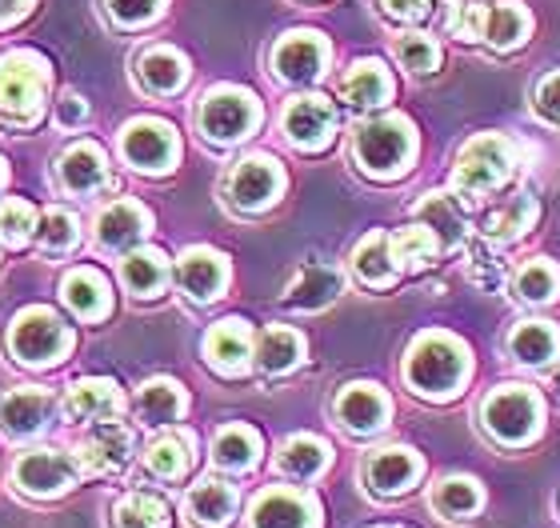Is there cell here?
I'll return each instance as SVG.
<instances>
[{
    "label": "cell",
    "mask_w": 560,
    "mask_h": 528,
    "mask_svg": "<svg viewBox=\"0 0 560 528\" xmlns=\"http://www.w3.org/2000/svg\"><path fill=\"white\" fill-rule=\"evenodd\" d=\"M472 373V352L453 332H420L405 352V385L424 400H453Z\"/></svg>",
    "instance_id": "cell-1"
},
{
    "label": "cell",
    "mask_w": 560,
    "mask_h": 528,
    "mask_svg": "<svg viewBox=\"0 0 560 528\" xmlns=\"http://www.w3.org/2000/svg\"><path fill=\"white\" fill-rule=\"evenodd\" d=\"M352 156L373 180H397L412 168L417 129L409 117H376L352 132Z\"/></svg>",
    "instance_id": "cell-2"
},
{
    "label": "cell",
    "mask_w": 560,
    "mask_h": 528,
    "mask_svg": "<svg viewBox=\"0 0 560 528\" xmlns=\"http://www.w3.org/2000/svg\"><path fill=\"white\" fill-rule=\"evenodd\" d=\"M480 424L497 445L525 448L545 429V400L528 385H501L480 400Z\"/></svg>",
    "instance_id": "cell-3"
},
{
    "label": "cell",
    "mask_w": 560,
    "mask_h": 528,
    "mask_svg": "<svg viewBox=\"0 0 560 528\" xmlns=\"http://www.w3.org/2000/svg\"><path fill=\"white\" fill-rule=\"evenodd\" d=\"M516 168V149L509 137L501 132H480L472 141L456 153V165H453V188L460 192L465 200H480L497 192V188L513 176Z\"/></svg>",
    "instance_id": "cell-4"
},
{
    "label": "cell",
    "mask_w": 560,
    "mask_h": 528,
    "mask_svg": "<svg viewBox=\"0 0 560 528\" xmlns=\"http://www.w3.org/2000/svg\"><path fill=\"white\" fill-rule=\"evenodd\" d=\"M48 64L36 52H9L0 57V117L9 125H33L45 108Z\"/></svg>",
    "instance_id": "cell-5"
},
{
    "label": "cell",
    "mask_w": 560,
    "mask_h": 528,
    "mask_svg": "<svg viewBox=\"0 0 560 528\" xmlns=\"http://www.w3.org/2000/svg\"><path fill=\"white\" fill-rule=\"evenodd\" d=\"M197 120H200V132H205L212 144H233V141H245L248 132L257 129L260 105L248 89L221 84V89L205 93Z\"/></svg>",
    "instance_id": "cell-6"
},
{
    "label": "cell",
    "mask_w": 560,
    "mask_h": 528,
    "mask_svg": "<svg viewBox=\"0 0 560 528\" xmlns=\"http://www.w3.org/2000/svg\"><path fill=\"white\" fill-rule=\"evenodd\" d=\"M9 349L24 364H57L72 349V332L52 308H24L21 317L12 320Z\"/></svg>",
    "instance_id": "cell-7"
},
{
    "label": "cell",
    "mask_w": 560,
    "mask_h": 528,
    "mask_svg": "<svg viewBox=\"0 0 560 528\" xmlns=\"http://www.w3.org/2000/svg\"><path fill=\"white\" fill-rule=\"evenodd\" d=\"M120 156L129 161L137 173L161 176L180 161V141L168 120L137 117L120 129Z\"/></svg>",
    "instance_id": "cell-8"
},
{
    "label": "cell",
    "mask_w": 560,
    "mask_h": 528,
    "mask_svg": "<svg viewBox=\"0 0 560 528\" xmlns=\"http://www.w3.org/2000/svg\"><path fill=\"white\" fill-rule=\"evenodd\" d=\"M280 129L289 137L292 149H301V153H320L332 144L337 137V108L328 96H296L284 105V117H280Z\"/></svg>",
    "instance_id": "cell-9"
},
{
    "label": "cell",
    "mask_w": 560,
    "mask_h": 528,
    "mask_svg": "<svg viewBox=\"0 0 560 528\" xmlns=\"http://www.w3.org/2000/svg\"><path fill=\"white\" fill-rule=\"evenodd\" d=\"M77 472L81 465L65 448H28L12 469V481L28 496H60L77 484Z\"/></svg>",
    "instance_id": "cell-10"
},
{
    "label": "cell",
    "mask_w": 560,
    "mask_h": 528,
    "mask_svg": "<svg viewBox=\"0 0 560 528\" xmlns=\"http://www.w3.org/2000/svg\"><path fill=\"white\" fill-rule=\"evenodd\" d=\"M137 453V436H132L129 424L120 421H101L93 424L84 441L77 445V465L93 477H108V472H120Z\"/></svg>",
    "instance_id": "cell-11"
},
{
    "label": "cell",
    "mask_w": 560,
    "mask_h": 528,
    "mask_svg": "<svg viewBox=\"0 0 560 528\" xmlns=\"http://www.w3.org/2000/svg\"><path fill=\"white\" fill-rule=\"evenodd\" d=\"M328 64V40L313 28H296L284 33L280 45L272 48V69L280 81L289 84H313Z\"/></svg>",
    "instance_id": "cell-12"
},
{
    "label": "cell",
    "mask_w": 560,
    "mask_h": 528,
    "mask_svg": "<svg viewBox=\"0 0 560 528\" xmlns=\"http://www.w3.org/2000/svg\"><path fill=\"white\" fill-rule=\"evenodd\" d=\"M253 528H320V505L301 489H265L248 508Z\"/></svg>",
    "instance_id": "cell-13"
},
{
    "label": "cell",
    "mask_w": 560,
    "mask_h": 528,
    "mask_svg": "<svg viewBox=\"0 0 560 528\" xmlns=\"http://www.w3.org/2000/svg\"><path fill=\"white\" fill-rule=\"evenodd\" d=\"M284 192V173L272 156H245L241 165L229 173V197L236 209L260 212L277 204V197Z\"/></svg>",
    "instance_id": "cell-14"
},
{
    "label": "cell",
    "mask_w": 560,
    "mask_h": 528,
    "mask_svg": "<svg viewBox=\"0 0 560 528\" xmlns=\"http://www.w3.org/2000/svg\"><path fill=\"white\" fill-rule=\"evenodd\" d=\"M420 472H424V460H420L409 445H385L364 460V484H369L376 496L409 493L412 484L420 481Z\"/></svg>",
    "instance_id": "cell-15"
},
{
    "label": "cell",
    "mask_w": 560,
    "mask_h": 528,
    "mask_svg": "<svg viewBox=\"0 0 560 528\" xmlns=\"http://www.w3.org/2000/svg\"><path fill=\"white\" fill-rule=\"evenodd\" d=\"M176 284H180V293L188 301H200V305H209L217 296L224 293V284H229V260L217 253V248H185L180 260H176Z\"/></svg>",
    "instance_id": "cell-16"
},
{
    "label": "cell",
    "mask_w": 560,
    "mask_h": 528,
    "mask_svg": "<svg viewBox=\"0 0 560 528\" xmlns=\"http://www.w3.org/2000/svg\"><path fill=\"white\" fill-rule=\"evenodd\" d=\"M337 421L349 429V433L357 436H373L381 433L388 424V412H393V404H388L385 388L369 385V380H357V385H345L337 397Z\"/></svg>",
    "instance_id": "cell-17"
},
{
    "label": "cell",
    "mask_w": 560,
    "mask_h": 528,
    "mask_svg": "<svg viewBox=\"0 0 560 528\" xmlns=\"http://www.w3.org/2000/svg\"><path fill=\"white\" fill-rule=\"evenodd\" d=\"M205 361L217 368L221 376H241L253 361V329L248 320L229 317L221 325H212L205 337Z\"/></svg>",
    "instance_id": "cell-18"
},
{
    "label": "cell",
    "mask_w": 560,
    "mask_h": 528,
    "mask_svg": "<svg viewBox=\"0 0 560 528\" xmlns=\"http://www.w3.org/2000/svg\"><path fill=\"white\" fill-rule=\"evenodd\" d=\"M57 412V400L45 388H16L9 397H0V433L4 436H36L48 429Z\"/></svg>",
    "instance_id": "cell-19"
},
{
    "label": "cell",
    "mask_w": 560,
    "mask_h": 528,
    "mask_svg": "<svg viewBox=\"0 0 560 528\" xmlns=\"http://www.w3.org/2000/svg\"><path fill=\"white\" fill-rule=\"evenodd\" d=\"M57 176H60V185L69 188V192H77V197H93L96 188L108 185L105 149H101V144H93V141L69 144V149L60 153V161H57Z\"/></svg>",
    "instance_id": "cell-20"
},
{
    "label": "cell",
    "mask_w": 560,
    "mask_h": 528,
    "mask_svg": "<svg viewBox=\"0 0 560 528\" xmlns=\"http://www.w3.org/2000/svg\"><path fill=\"white\" fill-rule=\"evenodd\" d=\"M149 228H152V212L144 204H137V200H113L96 216V240H101V248H113V253H125L137 240H144Z\"/></svg>",
    "instance_id": "cell-21"
},
{
    "label": "cell",
    "mask_w": 560,
    "mask_h": 528,
    "mask_svg": "<svg viewBox=\"0 0 560 528\" xmlns=\"http://www.w3.org/2000/svg\"><path fill=\"white\" fill-rule=\"evenodd\" d=\"M65 412H69V421H81V424L113 421L120 412L117 380H108V376H84V380L69 385V392H65Z\"/></svg>",
    "instance_id": "cell-22"
},
{
    "label": "cell",
    "mask_w": 560,
    "mask_h": 528,
    "mask_svg": "<svg viewBox=\"0 0 560 528\" xmlns=\"http://www.w3.org/2000/svg\"><path fill=\"white\" fill-rule=\"evenodd\" d=\"M340 101L357 113H369V108H381L393 101V77L381 60H357L345 81H340Z\"/></svg>",
    "instance_id": "cell-23"
},
{
    "label": "cell",
    "mask_w": 560,
    "mask_h": 528,
    "mask_svg": "<svg viewBox=\"0 0 560 528\" xmlns=\"http://www.w3.org/2000/svg\"><path fill=\"white\" fill-rule=\"evenodd\" d=\"M236 505H241L236 489L229 481H217V477H205V481L192 484V489H188V501H185L188 517H192V525H200V528L233 525Z\"/></svg>",
    "instance_id": "cell-24"
},
{
    "label": "cell",
    "mask_w": 560,
    "mask_h": 528,
    "mask_svg": "<svg viewBox=\"0 0 560 528\" xmlns=\"http://www.w3.org/2000/svg\"><path fill=\"white\" fill-rule=\"evenodd\" d=\"M528 33H533V16L525 12L521 0H497V4H485V24H480V40L497 52H509V48L525 45Z\"/></svg>",
    "instance_id": "cell-25"
},
{
    "label": "cell",
    "mask_w": 560,
    "mask_h": 528,
    "mask_svg": "<svg viewBox=\"0 0 560 528\" xmlns=\"http://www.w3.org/2000/svg\"><path fill=\"white\" fill-rule=\"evenodd\" d=\"M60 301H65L81 320H101V317H108V308H113L108 281L96 269H72L69 277L60 281Z\"/></svg>",
    "instance_id": "cell-26"
},
{
    "label": "cell",
    "mask_w": 560,
    "mask_h": 528,
    "mask_svg": "<svg viewBox=\"0 0 560 528\" xmlns=\"http://www.w3.org/2000/svg\"><path fill=\"white\" fill-rule=\"evenodd\" d=\"M340 289H345V281H340V272L332 265H304L296 272V281L289 284V293H284V305L301 308V313H316V308L332 305Z\"/></svg>",
    "instance_id": "cell-27"
},
{
    "label": "cell",
    "mask_w": 560,
    "mask_h": 528,
    "mask_svg": "<svg viewBox=\"0 0 560 528\" xmlns=\"http://www.w3.org/2000/svg\"><path fill=\"white\" fill-rule=\"evenodd\" d=\"M509 352H513L516 364L525 368H545L560 356V332L552 320H521L513 332H509Z\"/></svg>",
    "instance_id": "cell-28"
},
{
    "label": "cell",
    "mask_w": 560,
    "mask_h": 528,
    "mask_svg": "<svg viewBox=\"0 0 560 528\" xmlns=\"http://www.w3.org/2000/svg\"><path fill=\"white\" fill-rule=\"evenodd\" d=\"M328 460H332V448L320 441V436H289L277 453V469L280 477H289V481H316L320 472L328 469Z\"/></svg>",
    "instance_id": "cell-29"
},
{
    "label": "cell",
    "mask_w": 560,
    "mask_h": 528,
    "mask_svg": "<svg viewBox=\"0 0 560 528\" xmlns=\"http://www.w3.org/2000/svg\"><path fill=\"white\" fill-rule=\"evenodd\" d=\"M352 272L357 281L369 284V289H388L397 281L400 269L393 260V236L388 233H369L361 245L352 248Z\"/></svg>",
    "instance_id": "cell-30"
},
{
    "label": "cell",
    "mask_w": 560,
    "mask_h": 528,
    "mask_svg": "<svg viewBox=\"0 0 560 528\" xmlns=\"http://www.w3.org/2000/svg\"><path fill=\"white\" fill-rule=\"evenodd\" d=\"M253 361H257L260 373H269V376L292 373V368L304 361V337L296 329H284V325H269V329L257 337Z\"/></svg>",
    "instance_id": "cell-31"
},
{
    "label": "cell",
    "mask_w": 560,
    "mask_h": 528,
    "mask_svg": "<svg viewBox=\"0 0 560 528\" xmlns=\"http://www.w3.org/2000/svg\"><path fill=\"white\" fill-rule=\"evenodd\" d=\"M537 216H540L537 200L528 197V192H516L509 204H501L497 212L485 216L480 233H485V240H492V245H513V240H521L525 233H533Z\"/></svg>",
    "instance_id": "cell-32"
},
{
    "label": "cell",
    "mask_w": 560,
    "mask_h": 528,
    "mask_svg": "<svg viewBox=\"0 0 560 528\" xmlns=\"http://www.w3.org/2000/svg\"><path fill=\"white\" fill-rule=\"evenodd\" d=\"M120 281H125V289L132 296L152 301L168 284V257H164L161 248H137V253L120 260Z\"/></svg>",
    "instance_id": "cell-33"
},
{
    "label": "cell",
    "mask_w": 560,
    "mask_h": 528,
    "mask_svg": "<svg viewBox=\"0 0 560 528\" xmlns=\"http://www.w3.org/2000/svg\"><path fill=\"white\" fill-rule=\"evenodd\" d=\"M188 409L185 388L168 380V376H152L149 385H140L137 392V416L144 424H173L180 421Z\"/></svg>",
    "instance_id": "cell-34"
},
{
    "label": "cell",
    "mask_w": 560,
    "mask_h": 528,
    "mask_svg": "<svg viewBox=\"0 0 560 528\" xmlns=\"http://www.w3.org/2000/svg\"><path fill=\"white\" fill-rule=\"evenodd\" d=\"M260 460V433L248 424H224L212 441V465L224 472H248Z\"/></svg>",
    "instance_id": "cell-35"
},
{
    "label": "cell",
    "mask_w": 560,
    "mask_h": 528,
    "mask_svg": "<svg viewBox=\"0 0 560 528\" xmlns=\"http://www.w3.org/2000/svg\"><path fill=\"white\" fill-rule=\"evenodd\" d=\"M417 216L436 233V240H441L444 248L465 245V233H468L465 209L456 204V197H448V192H424V197L417 200Z\"/></svg>",
    "instance_id": "cell-36"
},
{
    "label": "cell",
    "mask_w": 560,
    "mask_h": 528,
    "mask_svg": "<svg viewBox=\"0 0 560 528\" xmlns=\"http://www.w3.org/2000/svg\"><path fill=\"white\" fill-rule=\"evenodd\" d=\"M137 77L149 93L168 96L188 81V60L180 57L176 48H149V52L137 60Z\"/></svg>",
    "instance_id": "cell-37"
},
{
    "label": "cell",
    "mask_w": 560,
    "mask_h": 528,
    "mask_svg": "<svg viewBox=\"0 0 560 528\" xmlns=\"http://www.w3.org/2000/svg\"><path fill=\"white\" fill-rule=\"evenodd\" d=\"M429 505L441 513L444 520H468L477 517L485 505V489L472 477H444L436 489L429 493Z\"/></svg>",
    "instance_id": "cell-38"
},
{
    "label": "cell",
    "mask_w": 560,
    "mask_h": 528,
    "mask_svg": "<svg viewBox=\"0 0 560 528\" xmlns=\"http://www.w3.org/2000/svg\"><path fill=\"white\" fill-rule=\"evenodd\" d=\"M144 469L161 481H180L192 469V436L188 433H164L144 448Z\"/></svg>",
    "instance_id": "cell-39"
},
{
    "label": "cell",
    "mask_w": 560,
    "mask_h": 528,
    "mask_svg": "<svg viewBox=\"0 0 560 528\" xmlns=\"http://www.w3.org/2000/svg\"><path fill=\"white\" fill-rule=\"evenodd\" d=\"M441 240H436V233H432L429 224H409V228H400V233H393V260H397L400 277L405 272H420L429 269L432 260L441 257Z\"/></svg>",
    "instance_id": "cell-40"
},
{
    "label": "cell",
    "mask_w": 560,
    "mask_h": 528,
    "mask_svg": "<svg viewBox=\"0 0 560 528\" xmlns=\"http://www.w3.org/2000/svg\"><path fill=\"white\" fill-rule=\"evenodd\" d=\"M513 293L525 301V305H549L560 293V269L549 257H537L521 265L513 277Z\"/></svg>",
    "instance_id": "cell-41"
},
{
    "label": "cell",
    "mask_w": 560,
    "mask_h": 528,
    "mask_svg": "<svg viewBox=\"0 0 560 528\" xmlns=\"http://www.w3.org/2000/svg\"><path fill=\"white\" fill-rule=\"evenodd\" d=\"M173 513L156 493H129L120 496L113 508V525L117 528H168Z\"/></svg>",
    "instance_id": "cell-42"
},
{
    "label": "cell",
    "mask_w": 560,
    "mask_h": 528,
    "mask_svg": "<svg viewBox=\"0 0 560 528\" xmlns=\"http://www.w3.org/2000/svg\"><path fill=\"white\" fill-rule=\"evenodd\" d=\"M36 240L45 253H69L77 240H81V224L77 216L65 209H48L40 221H36Z\"/></svg>",
    "instance_id": "cell-43"
},
{
    "label": "cell",
    "mask_w": 560,
    "mask_h": 528,
    "mask_svg": "<svg viewBox=\"0 0 560 528\" xmlns=\"http://www.w3.org/2000/svg\"><path fill=\"white\" fill-rule=\"evenodd\" d=\"M36 209L28 200H16V197H4L0 200V240L9 248H21L28 236L36 233Z\"/></svg>",
    "instance_id": "cell-44"
},
{
    "label": "cell",
    "mask_w": 560,
    "mask_h": 528,
    "mask_svg": "<svg viewBox=\"0 0 560 528\" xmlns=\"http://www.w3.org/2000/svg\"><path fill=\"white\" fill-rule=\"evenodd\" d=\"M397 60L412 77H429V72L441 69V45L424 33H409L397 40Z\"/></svg>",
    "instance_id": "cell-45"
},
{
    "label": "cell",
    "mask_w": 560,
    "mask_h": 528,
    "mask_svg": "<svg viewBox=\"0 0 560 528\" xmlns=\"http://www.w3.org/2000/svg\"><path fill=\"white\" fill-rule=\"evenodd\" d=\"M480 24H485V4L472 0H444V28L456 40H480Z\"/></svg>",
    "instance_id": "cell-46"
},
{
    "label": "cell",
    "mask_w": 560,
    "mask_h": 528,
    "mask_svg": "<svg viewBox=\"0 0 560 528\" xmlns=\"http://www.w3.org/2000/svg\"><path fill=\"white\" fill-rule=\"evenodd\" d=\"M105 4H108V12H113V21L129 24V28L156 21L164 12V0H105Z\"/></svg>",
    "instance_id": "cell-47"
},
{
    "label": "cell",
    "mask_w": 560,
    "mask_h": 528,
    "mask_svg": "<svg viewBox=\"0 0 560 528\" xmlns=\"http://www.w3.org/2000/svg\"><path fill=\"white\" fill-rule=\"evenodd\" d=\"M533 105H537V113L545 120H557V125H560V72H549V77L537 84Z\"/></svg>",
    "instance_id": "cell-48"
},
{
    "label": "cell",
    "mask_w": 560,
    "mask_h": 528,
    "mask_svg": "<svg viewBox=\"0 0 560 528\" xmlns=\"http://www.w3.org/2000/svg\"><path fill=\"white\" fill-rule=\"evenodd\" d=\"M381 9L393 21H420L432 9V0H381Z\"/></svg>",
    "instance_id": "cell-49"
},
{
    "label": "cell",
    "mask_w": 560,
    "mask_h": 528,
    "mask_svg": "<svg viewBox=\"0 0 560 528\" xmlns=\"http://www.w3.org/2000/svg\"><path fill=\"white\" fill-rule=\"evenodd\" d=\"M84 117H89V105H84L81 96H77V93L60 96V105H57V125H60V129H77Z\"/></svg>",
    "instance_id": "cell-50"
},
{
    "label": "cell",
    "mask_w": 560,
    "mask_h": 528,
    "mask_svg": "<svg viewBox=\"0 0 560 528\" xmlns=\"http://www.w3.org/2000/svg\"><path fill=\"white\" fill-rule=\"evenodd\" d=\"M28 4H33V0H0V28L12 21H21L24 12H28Z\"/></svg>",
    "instance_id": "cell-51"
},
{
    "label": "cell",
    "mask_w": 560,
    "mask_h": 528,
    "mask_svg": "<svg viewBox=\"0 0 560 528\" xmlns=\"http://www.w3.org/2000/svg\"><path fill=\"white\" fill-rule=\"evenodd\" d=\"M4 176H9V173H4V161H0V188H4Z\"/></svg>",
    "instance_id": "cell-52"
},
{
    "label": "cell",
    "mask_w": 560,
    "mask_h": 528,
    "mask_svg": "<svg viewBox=\"0 0 560 528\" xmlns=\"http://www.w3.org/2000/svg\"><path fill=\"white\" fill-rule=\"evenodd\" d=\"M376 528H397V525H376Z\"/></svg>",
    "instance_id": "cell-53"
}]
</instances>
